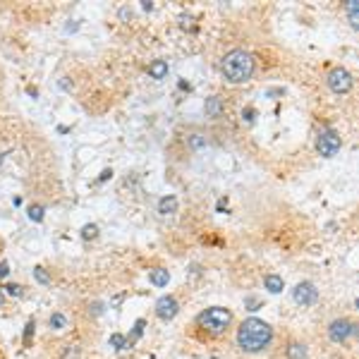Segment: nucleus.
Returning <instances> with one entry per match:
<instances>
[{
    "label": "nucleus",
    "instance_id": "nucleus-23",
    "mask_svg": "<svg viewBox=\"0 0 359 359\" xmlns=\"http://www.w3.org/2000/svg\"><path fill=\"white\" fill-rule=\"evenodd\" d=\"M347 15H350V24L357 27V3H354V0L347 3Z\"/></svg>",
    "mask_w": 359,
    "mask_h": 359
},
{
    "label": "nucleus",
    "instance_id": "nucleus-9",
    "mask_svg": "<svg viewBox=\"0 0 359 359\" xmlns=\"http://www.w3.org/2000/svg\"><path fill=\"white\" fill-rule=\"evenodd\" d=\"M148 283L156 287H166L170 283V273H168L166 268H151L148 271Z\"/></svg>",
    "mask_w": 359,
    "mask_h": 359
},
{
    "label": "nucleus",
    "instance_id": "nucleus-33",
    "mask_svg": "<svg viewBox=\"0 0 359 359\" xmlns=\"http://www.w3.org/2000/svg\"><path fill=\"white\" fill-rule=\"evenodd\" d=\"M3 161H5V153H0V166H3Z\"/></svg>",
    "mask_w": 359,
    "mask_h": 359
},
{
    "label": "nucleus",
    "instance_id": "nucleus-17",
    "mask_svg": "<svg viewBox=\"0 0 359 359\" xmlns=\"http://www.w3.org/2000/svg\"><path fill=\"white\" fill-rule=\"evenodd\" d=\"M43 211H46V209H43L41 203H31V206H29V209H27V216H29V221H34V223H41V221H43Z\"/></svg>",
    "mask_w": 359,
    "mask_h": 359
},
{
    "label": "nucleus",
    "instance_id": "nucleus-8",
    "mask_svg": "<svg viewBox=\"0 0 359 359\" xmlns=\"http://www.w3.org/2000/svg\"><path fill=\"white\" fill-rule=\"evenodd\" d=\"M156 316L161 321H173L177 314H180V302H177L173 295H163L161 299L156 302Z\"/></svg>",
    "mask_w": 359,
    "mask_h": 359
},
{
    "label": "nucleus",
    "instance_id": "nucleus-21",
    "mask_svg": "<svg viewBox=\"0 0 359 359\" xmlns=\"http://www.w3.org/2000/svg\"><path fill=\"white\" fill-rule=\"evenodd\" d=\"M96 235H98V225H93L91 223V225H84L82 228V237L84 239H93Z\"/></svg>",
    "mask_w": 359,
    "mask_h": 359
},
{
    "label": "nucleus",
    "instance_id": "nucleus-26",
    "mask_svg": "<svg viewBox=\"0 0 359 359\" xmlns=\"http://www.w3.org/2000/svg\"><path fill=\"white\" fill-rule=\"evenodd\" d=\"M254 115H257L254 108H244V111H242V120H244V122H254Z\"/></svg>",
    "mask_w": 359,
    "mask_h": 359
},
{
    "label": "nucleus",
    "instance_id": "nucleus-7",
    "mask_svg": "<svg viewBox=\"0 0 359 359\" xmlns=\"http://www.w3.org/2000/svg\"><path fill=\"white\" fill-rule=\"evenodd\" d=\"M292 299L299 306H312V304L319 302V290H316V285H314L312 280H302L292 290Z\"/></svg>",
    "mask_w": 359,
    "mask_h": 359
},
{
    "label": "nucleus",
    "instance_id": "nucleus-24",
    "mask_svg": "<svg viewBox=\"0 0 359 359\" xmlns=\"http://www.w3.org/2000/svg\"><path fill=\"white\" fill-rule=\"evenodd\" d=\"M189 146L192 148H203L206 146V139H203L201 134H192V137H189Z\"/></svg>",
    "mask_w": 359,
    "mask_h": 359
},
{
    "label": "nucleus",
    "instance_id": "nucleus-19",
    "mask_svg": "<svg viewBox=\"0 0 359 359\" xmlns=\"http://www.w3.org/2000/svg\"><path fill=\"white\" fill-rule=\"evenodd\" d=\"M34 278H36V283H41V285H50V276L46 273V268L43 266L34 268Z\"/></svg>",
    "mask_w": 359,
    "mask_h": 359
},
{
    "label": "nucleus",
    "instance_id": "nucleus-15",
    "mask_svg": "<svg viewBox=\"0 0 359 359\" xmlns=\"http://www.w3.org/2000/svg\"><path fill=\"white\" fill-rule=\"evenodd\" d=\"M48 326H50V331H65V328L70 326V321H67V316H65L63 312H56V314H50Z\"/></svg>",
    "mask_w": 359,
    "mask_h": 359
},
{
    "label": "nucleus",
    "instance_id": "nucleus-32",
    "mask_svg": "<svg viewBox=\"0 0 359 359\" xmlns=\"http://www.w3.org/2000/svg\"><path fill=\"white\" fill-rule=\"evenodd\" d=\"M5 306V295H3V290H0V309Z\"/></svg>",
    "mask_w": 359,
    "mask_h": 359
},
{
    "label": "nucleus",
    "instance_id": "nucleus-20",
    "mask_svg": "<svg viewBox=\"0 0 359 359\" xmlns=\"http://www.w3.org/2000/svg\"><path fill=\"white\" fill-rule=\"evenodd\" d=\"M34 331H36V321L31 319V321H27V326H24V335H22V340H24V345H31V335H34Z\"/></svg>",
    "mask_w": 359,
    "mask_h": 359
},
{
    "label": "nucleus",
    "instance_id": "nucleus-5",
    "mask_svg": "<svg viewBox=\"0 0 359 359\" xmlns=\"http://www.w3.org/2000/svg\"><path fill=\"white\" fill-rule=\"evenodd\" d=\"M352 335H357V326L350 319H335L328 323V338L335 345H342L345 340H350Z\"/></svg>",
    "mask_w": 359,
    "mask_h": 359
},
{
    "label": "nucleus",
    "instance_id": "nucleus-18",
    "mask_svg": "<svg viewBox=\"0 0 359 359\" xmlns=\"http://www.w3.org/2000/svg\"><path fill=\"white\" fill-rule=\"evenodd\" d=\"M111 347L113 350H118V352H122V350H127V338L122 335V333H113L111 335Z\"/></svg>",
    "mask_w": 359,
    "mask_h": 359
},
{
    "label": "nucleus",
    "instance_id": "nucleus-10",
    "mask_svg": "<svg viewBox=\"0 0 359 359\" xmlns=\"http://www.w3.org/2000/svg\"><path fill=\"white\" fill-rule=\"evenodd\" d=\"M264 287H266L271 295H278V292H283L285 283H283V278H280V276H276V273H268V276L264 278Z\"/></svg>",
    "mask_w": 359,
    "mask_h": 359
},
{
    "label": "nucleus",
    "instance_id": "nucleus-22",
    "mask_svg": "<svg viewBox=\"0 0 359 359\" xmlns=\"http://www.w3.org/2000/svg\"><path fill=\"white\" fill-rule=\"evenodd\" d=\"M3 290H5L10 297H22V295H24V292H22V285H17V283H8Z\"/></svg>",
    "mask_w": 359,
    "mask_h": 359
},
{
    "label": "nucleus",
    "instance_id": "nucleus-1",
    "mask_svg": "<svg viewBox=\"0 0 359 359\" xmlns=\"http://www.w3.org/2000/svg\"><path fill=\"white\" fill-rule=\"evenodd\" d=\"M273 342V328L268 326L266 321L261 319H247V321L239 323L237 328V347L242 352H249V354H257V352H264Z\"/></svg>",
    "mask_w": 359,
    "mask_h": 359
},
{
    "label": "nucleus",
    "instance_id": "nucleus-30",
    "mask_svg": "<svg viewBox=\"0 0 359 359\" xmlns=\"http://www.w3.org/2000/svg\"><path fill=\"white\" fill-rule=\"evenodd\" d=\"M120 17H122V19H127V17H132V12H129L127 8H122V10H120Z\"/></svg>",
    "mask_w": 359,
    "mask_h": 359
},
{
    "label": "nucleus",
    "instance_id": "nucleus-14",
    "mask_svg": "<svg viewBox=\"0 0 359 359\" xmlns=\"http://www.w3.org/2000/svg\"><path fill=\"white\" fill-rule=\"evenodd\" d=\"M203 111H206V115L209 118H218L223 113V103L218 96H211V98H206V106H203Z\"/></svg>",
    "mask_w": 359,
    "mask_h": 359
},
{
    "label": "nucleus",
    "instance_id": "nucleus-3",
    "mask_svg": "<svg viewBox=\"0 0 359 359\" xmlns=\"http://www.w3.org/2000/svg\"><path fill=\"white\" fill-rule=\"evenodd\" d=\"M196 326L203 328L209 335L218 338L223 333H228V328L232 326V312L225 306H209L196 316Z\"/></svg>",
    "mask_w": 359,
    "mask_h": 359
},
{
    "label": "nucleus",
    "instance_id": "nucleus-4",
    "mask_svg": "<svg viewBox=\"0 0 359 359\" xmlns=\"http://www.w3.org/2000/svg\"><path fill=\"white\" fill-rule=\"evenodd\" d=\"M316 148L319 153L326 158H333L338 151H340V137L335 134V129L331 127H321L319 137H316Z\"/></svg>",
    "mask_w": 359,
    "mask_h": 359
},
{
    "label": "nucleus",
    "instance_id": "nucleus-16",
    "mask_svg": "<svg viewBox=\"0 0 359 359\" xmlns=\"http://www.w3.org/2000/svg\"><path fill=\"white\" fill-rule=\"evenodd\" d=\"M144 328H146V321H144V319H137V323H134V331H132V335L127 338V347H129V345H134V342H137L139 338L144 335Z\"/></svg>",
    "mask_w": 359,
    "mask_h": 359
},
{
    "label": "nucleus",
    "instance_id": "nucleus-2",
    "mask_svg": "<svg viewBox=\"0 0 359 359\" xmlns=\"http://www.w3.org/2000/svg\"><path fill=\"white\" fill-rule=\"evenodd\" d=\"M254 58H251V53H247V50H242V48H235V50H230L228 56L223 58V77L228 79L230 84H244L251 79V74H254Z\"/></svg>",
    "mask_w": 359,
    "mask_h": 359
},
{
    "label": "nucleus",
    "instance_id": "nucleus-11",
    "mask_svg": "<svg viewBox=\"0 0 359 359\" xmlns=\"http://www.w3.org/2000/svg\"><path fill=\"white\" fill-rule=\"evenodd\" d=\"M158 213H161V216H173V213H177V199L173 194H168V196H163V199L158 201Z\"/></svg>",
    "mask_w": 359,
    "mask_h": 359
},
{
    "label": "nucleus",
    "instance_id": "nucleus-29",
    "mask_svg": "<svg viewBox=\"0 0 359 359\" xmlns=\"http://www.w3.org/2000/svg\"><path fill=\"white\" fill-rule=\"evenodd\" d=\"M111 177H113V170L111 168H106V170L101 173V177H98V182H106V180H111Z\"/></svg>",
    "mask_w": 359,
    "mask_h": 359
},
{
    "label": "nucleus",
    "instance_id": "nucleus-13",
    "mask_svg": "<svg viewBox=\"0 0 359 359\" xmlns=\"http://www.w3.org/2000/svg\"><path fill=\"white\" fill-rule=\"evenodd\" d=\"M285 354H287V359H309V354H306V345H304V342H290Z\"/></svg>",
    "mask_w": 359,
    "mask_h": 359
},
{
    "label": "nucleus",
    "instance_id": "nucleus-28",
    "mask_svg": "<svg viewBox=\"0 0 359 359\" xmlns=\"http://www.w3.org/2000/svg\"><path fill=\"white\" fill-rule=\"evenodd\" d=\"M8 273H10V264L8 261H0V280L8 276Z\"/></svg>",
    "mask_w": 359,
    "mask_h": 359
},
{
    "label": "nucleus",
    "instance_id": "nucleus-25",
    "mask_svg": "<svg viewBox=\"0 0 359 359\" xmlns=\"http://www.w3.org/2000/svg\"><path fill=\"white\" fill-rule=\"evenodd\" d=\"M244 306H247L249 312H257L259 306H261V302H259L257 297H244Z\"/></svg>",
    "mask_w": 359,
    "mask_h": 359
},
{
    "label": "nucleus",
    "instance_id": "nucleus-6",
    "mask_svg": "<svg viewBox=\"0 0 359 359\" xmlns=\"http://www.w3.org/2000/svg\"><path fill=\"white\" fill-rule=\"evenodd\" d=\"M326 82H328V86H331V91L335 93H347L352 89V74L345 70V67H333L331 72H328V77H326Z\"/></svg>",
    "mask_w": 359,
    "mask_h": 359
},
{
    "label": "nucleus",
    "instance_id": "nucleus-12",
    "mask_svg": "<svg viewBox=\"0 0 359 359\" xmlns=\"http://www.w3.org/2000/svg\"><path fill=\"white\" fill-rule=\"evenodd\" d=\"M148 77L151 79H166L168 77V63L166 60H153L148 65Z\"/></svg>",
    "mask_w": 359,
    "mask_h": 359
},
{
    "label": "nucleus",
    "instance_id": "nucleus-31",
    "mask_svg": "<svg viewBox=\"0 0 359 359\" xmlns=\"http://www.w3.org/2000/svg\"><path fill=\"white\" fill-rule=\"evenodd\" d=\"M144 10H148V12H151V10H153V3H151V0H144Z\"/></svg>",
    "mask_w": 359,
    "mask_h": 359
},
{
    "label": "nucleus",
    "instance_id": "nucleus-27",
    "mask_svg": "<svg viewBox=\"0 0 359 359\" xmlns=\"http://www.w3.org/2000/svg\"><path fill=\"white\" fill-rule=\"evenodd\" d=\"M79 357V350L74 345H67V352H65V359H77Z\"/></svg>",
    "mask_w": 359,
    "mask_h": 359
}]
</instances>
